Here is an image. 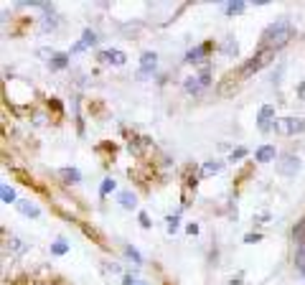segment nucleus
I'll return each mask as SVG.
<instances>
[{"label":"nucleus","mask_w":305,"mask_h":285,"mask_svg":"<svg viewBox=\"0 0 305 285\" xmlns=\"http://www.w3.org/2000/svg\"><path fill=\"white\" fill-rule=\"evenodd\" d=\"M292 39V26L287 18H280L275 21L272 26L264 28L262 34V41H259V49H267V51H280L282 46H287Z\"/></svg>","instance_id":"1"},{"label":"nucleus","mask_w":305,"mask_h":285,"mask_svg":"<svg viewBox=\"0 0 305 285\" xmlns=\"http://www.w3.org/2000/svg\"><path fill=\"white\" fill-rule=\"evenodd\" d=\"M272 59H275V51H267V49H259V51H257V54H254V56H252V59H249V61H247L244 67H242V72H239V77H242V79H247V77H252V74H257V72H259L262 67H267V64H270Z\"/></svg>","instance_id":"2"},{"label":"nucleus","mask_w":305,"mask_h":285,"mask_svg":"<svg viewBox=\"0 0 305 285\" xmlns=\"http://www.w3.org/2000/svg\"><path fill=\"white\" fill-rule=\"evenodd\" d=\"M275 130L282 135H295V133H305V120L302 117H282L275 122Z\"/></svg>","instance_id":"3"},{"label":"nucleus","mask_w":305,"mask_h":285,"mask_svg":"<svg viewBox=\"0 0 305 285\" xmlns=\"http://www.w3.org/2000/svg\"><path fill=\"white\" fill-rule=\"evenodd\" d=\"M275 107L272 105H264V107H259V115H257V128L262 130V133H267V130H272L275 128Z\"/></svg>","instance_id":"4"},{"label":"nucleus","mask_w":305,"mask_h":285,"mask_svg":"<svg viewBox=\"0 0 305 285\" xmlns=\"http://www.w3.org/2000/svg\"><path fill=\"white\" fill-rule=\"evenodd\" d=\"M277 171H280L282 176H295V173L300 171V158H295V155H282V158L277 161Z\"/></svg>","instance_id":"5"},{"label":"nucleus","mask_w":305,"mask_h":285,"mask_svg":"<svg viewBox=\"0 0 305 285\" xmlns=\"http://www.w3.org/2000/svg\"><path fill=\"white\" fill-rule=\"evenodd\" d=\"M156 67H158V54L145 51V54H142V59H140V72H137V77H140V79H145L150 72H156Z\"/></svg>","instance_id":"6"},{"label":"nucleus","mask_w":305,"mask_h":285,"mask_svg":"<svg viewBox=\"0 0 305 285\" xmlns=\"http://www.w3.org/2000/svg\"><path fill=\"white\" fill-rule=\"evenodd\" d=\"M94 44H97V34H94L92 28H87L84 36H82V41H77V44L71 46V54H79V51H84V49H89V46H94Z\"/></svg>","instance_id":"7"},{"label":"nucleus","mask_w":305,"mask_h":285,"mask_svg":"<svg viewBox=\"0 0 305 285\" xmlns=\"http://www.w3.org/2000/svg\"><path fill=\"white\" fill-rule=\"evenodd\" d=\"M99 59H102L104 64H115V67H122V64L127 61V56H125L120 49H109V51H102V54H99Z\"/></svg>","instance_id":"8"},{"label":"nucleus","mask_w":305,"mask_h":285,"mask_svg":"<svg viewBox=\"0 0 305 285\" xmlns=\"http://www.w3.org/2000/svg\"><path fill=\"white\" fill-rule=\"evenodd\" d=\"M211 51V44H201V46H196V49H191L188 54H186V61L188 64H199V61H204V56Z\"/></svg>","instance_id":"9"},{"label":"nucleus","mask_w":305,"mask_h":285,"mask_svg":"<svg viewBox=\"0 0 305 285\" xmlns=\"http://www.w3.org/2000/svg\"><path fill=\"white\" fill-rule=\"evenodd\" d=\"M254 158H257L259 163H270V161H275V145H262V148H257Z\"/></svg>","instance_id":"10"},{"label":"nucleus","mask_w":305,"mask_h":285,"mask_svg":"<svg viewBox=\"0 0 305 285\" xmlns=\"http://www.w3.org/2000/svg\"><path fill=\"white\" fill-rule=\"evenodd\" d=\"M18 209H21L26 216H33V219H39V216H41V209H39L33 201H18Z\"/></svg>","instance_id":"11"},{"label":"nucleus","mask_w":305,"mask_h":285,"mask_svg":"<svg viewBox=\"0 0 305 285\" xmlns=\"http://www.w3.org/2000/svg\"><path fill=\"white\" fill-rule=\"evenodd\" d=\"M59 176H61L66 183H79V181H82V173H79L77 168H61Z\"/></svg>","instance_id":"12"},{"label":"nucleus","mask_w":305,"mask_h":285,"mask_svg":"<svg viewBox=\"0 0 305 285\" xmlns=\"http://www.w3.org/2000/svg\"><path fill=\"white\" fill-rule=\"evenodd\" d=\"M183 87H186V92H188V94H199V92L204 89V84H201V79H199V77H188Z\"/></svg>","instance_id":"13"},{"label":"nucleus","mask_w":305,"mask_h":285,"mask_svg":"<svg viewBox=\"0 0 305 285\" xmlns=\"http://www.w3.org/2000/svg\"><path fill=\"white\" fill-rule=\"evenodd\" d=\"M120 204H122L125 209H135V206H137V199H135V194L122 191V194H120Z\"/></svg>","instance_id":"14"},{"label":"nucleus","mask_w":305,"mask_h":285,"mask_svg":"<svg viewBox=\"0 0 305 285\" xmlns=\"http://www.w3.org/2000/svg\"><path fill=\"white\" fill-rule=\"evenodd\" d=\"M295 262H297V267L305 272V239H302V242H297V249H295Z\"/></svg>","instance_id":"15"},{"label":"nucleus","mask_w":305,"mask_h":285,"mask_svg":"<svg viewBox=\"0 0 305 285\" xmlns=\"http://www.w3.org/2000/svg\"><path fill=\"white\" fill-rule=\"evenodd\" d=\"M69 64V56L66 54H54L51 56V69H64Z\"/></svg>","instance_id":"16"},{"label":"nucleus","mask_w":305,"mask_h":285,"mask_svg":"<svg viewBox=\"0 0 305 285\" xmlns=\"http://www.w3.org/2000/svg\"><path fill=\"white\" fill-rule=\"evenodd\" d=\"M221 168H224L221 161H209V163L204 166V176H214V173H219Z\"/></svg>","instance_id":"17"},{"label":"nucleus","mask_w":305,"mask_h":285,"mask_svg":"<svg viewBox=\"0 0 305 285\" xmlns=\"http://www.w3.org/2000/svg\"><path fill=\"white\" fill-rule=\"evenodd\" d=\"M244 8H247V3H242V0L229 3V6H226V16H239V13H244Z\"/></svg>","instance_id":"18"},{"label":"nucleus","mask_w":305,"mask_h":285,"mask_svg":"<svg viewBox=\"0 0 305 285\" xmlns=\"http://www.w3.org/2000/svg\"><path fill=\"white\" fill-rule=\"evenodd\" d=\"M0 196H3L6 204H13V201H16V191H13L11 186H3V188H0ZM16 204H18V201H16Z\"/></svg>","instance_id":"19"},{"label":"nucleus","mask_w":305,"mask_h":285,"mask_svg":"<svg viewBox=\"0 0 305 285\" xmlns=\"http://www.w3.org/2000/svg\"><path fill=\"white\" fill-rule=\"evenodd\" d=\"M199 79H201V84H204V87H209V84H211V67H209V64H204V69H201Z\"/></svg>","instance_id":"20"},{"label":"nucleus","mask_w":305,"mask_h":285,"mask_svg":"<svg viewBox=\"0 0 305 285\" xmlns=\"http://www.w3.org/2000/svg\"><path fill=\"white\" fill-rule=\"evenodd\" d=\"M66 249H69V244H66L64 239H56V242L51 244V255H64Z\"/></svg>","instance_id":"21"},{"label":"nucleus","mask_w":305,"mask_h":285,"mask_svg":"<svg viewBox=\"0 0 305 285\" xmlns=\"http://www.w3.org/2000/svg\"><path fill=\"white\" fill-rule=\"evenodd\" d=\"M292 237H295L297 242H302V239H305V219H302V221H297V227L292 229Z\"/></svg>","instance_id":"22"},{"label":"nucleus","mask_w":305,"mask_h":285,"mask_svg":"<svg viewBox=\"0 0 305 285\" xmlns=\"http://www.w3.org/2000/svg\"><path fill=\"white\" fill-rule=\"evenodd\" d=\"M109 191H115V181H112V178H104V181H102V186H99V194H102V196H107Z\"/></svg>","instance_id":"23"},{"label":"nucleus","mask_w":305,"mask_h":285,"mask_svg":"<svg viewBox=\"0 0 305 285\" xmlns=\"http://www.w3.org/2000/svg\"><path fill=\"white\" fill-rule=\"evenodd\" d=\"M125 255H127V257H130L132 262H137V265L142 262V257H140V252H137L135 247H125Z\"/></svg>","instance_id":"24"},{"label":"nucleus","mask_w":305,"mask_h":285,"mask_svg":"<svg viewBox=\"0 0 305 285\" xmlns=\"http://www.w3.org/2000/svg\"><path fill=\"white\" fill-rule=\"evenodd\" d=\"M224 51H226V54H237V51H239L237 41H234V39H226V44H224Z\"/></svg>","instance_id":"25"},{"label":"nucleus","mask_w":305,"mask_h":285,"mask_svg":"<svg viewBox=\"0 0 305 285\" xmlns=\"http://www.w3.org/2000/svg\"><path fill=\"white\" fill-rule=\"evenodd\" d=\"M166 221H168V224H166V229H168V232H171V234H173V232H176V229H178V221H181V219H178V216H168V219H166Z\"/></svg>","instance_id":"26"},{"label":"nucleus","mask_w":305,"mask_h":285,"mask_svg":"<svg viewBox=\"0 0 305 285\" xmlns=\"http://www.w3.org/2000/svg\"><path fill=\"white\" fill-rule=\"evenodd\" d=\"M244 155H247V148H237V150H232L229 161H239V158H244Z\"/></svg>","instance_id":"27"},{"label":"nucleus","mask_w":305,"mask_h":285,"mask_svg":"<svg viewBox=\"0 0 305 285\" xmlns=\"http://www.w3.org/2000/svg\"><path fill=\"white\" fill-rule=\"evenodd\" d=\"M49 28H56V18H54V13L46 16V21H44V31H49Z\"/></svg>","instance_id":"28"},{"label":"nucleus","mask_w":305,"mask_h":285,"mask_svg":"<svg viewBox=\"0 0 305 285\" xmlns=\"http://www.w3.org/2000/svg\"><path fill=\"white\" fill-rule=\"evenodd\" d=\"M259 239H262V234H247V237H244L247 244H254V242H259Z\"/></svg>","instance_id":"29"},{"label":"nucleus","mask_w":305,"mask_h":285,"mask_svg":"<svg viewBox=\"0 0 305 285\" xmlns=\"http://www.w3.org/2000/svg\"><path fill=\"white\" fill-rule=\"evenodd\" d=\"M140 224H142V227H145V229H147V227H150V216H147V214H145V211H140Z\"/></svg>","instance_id":"30"},{"label":"nucleus","mask_w":305,"mask_h":285,"mask_svg":"<svg viewBox=\"0 0 305 285\" xmlns=\"http://www.w3.org/2000/svg\"><path fill=\"white\" fill-rule=\"evenodd\" d=\"M125 285H147V282H142V280H135V277H125Z\"/></svg>","instance_id":"31"},{"label":"nucleus","mask_w":305,"mask_h":285,"mask_svg":"<svg viewBox=\"0 0 305 285\" xmlns=\"http://www.w3.org/2000/svg\"><path fill=\"white\" fill-rule=\"evenodd\" d=\"M297 97H300V100H305V82L297 87Z\"/></svg>","instance_id":"32"},{"label":"nucleus","mask_w":305,"mask_h":285,"mask_svg":"<svg viewBox=\"0 0 305 285\" xmlns=\"http://www.w3.org/2000/svg\"><path fill=\"white\" fill-rule=\"evenodd\" d=\"M186 229H188V234H196V232H199V224H188Z\"/></svg>","instance_id":"33"},{"label":"nucleus","mask_w":305,"mask_h":285,"mask_svg":"<svg viewBox=\"0 0 305 285\" xmlns=\"http://www.w3.org/2000/svg\"><path fill=\"white\" fill-rule=\"evenodd\" d=\"M232 285H242V282H239V280H234V282H232Z\"/></svg>","instance_id":"34"}]
</instances>
